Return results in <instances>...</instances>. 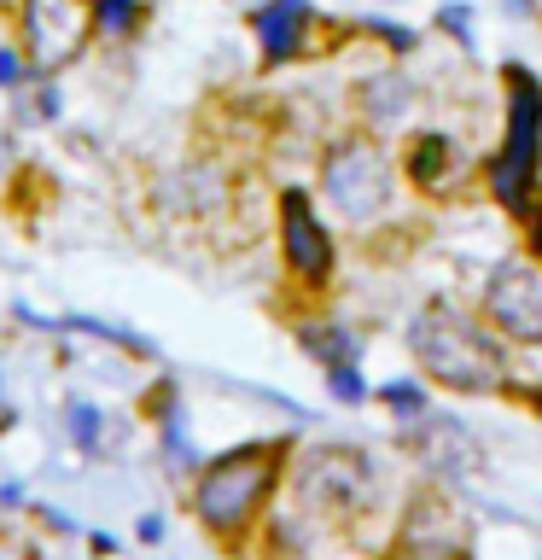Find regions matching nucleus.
Wrapping results in <instances>:
<instances>
[{
  "mask_svg": "<svg viewBox=\"0 0 542 560\" xmlns=\"http://www.w3.org/2000/svg\"><path fill=\"white\" fill-rule=\"evenodd\" d=\"M12 427H17V409H12L7 397H0V432H12Z\"/></svg>",
  "mask_w": 542,
  "mask_h": 560,
  "instance_id": "26",
  "label": "nucleus"
},
{
  "mask_svg": "<svg viewBox=\"0 0 542 560\" xmlns=\"http://www.w3.org/2000/svg\"><path fill=\"white\" fill-rule=\"evenodd\" d=\"M519 397H525V409H531V415L542 420V380H537V385H525V392H519Z\"/></svg>",
  "mask_w": 542,
  "mask_h": 560,
  "instance_id": "24",
  "label": "nucleus"
},
{
  "mask_svg": "<svg viewBox=\"0 0 542 560\" xmlns=\"http://www.w3.org/2000/svg\"><path fill=\"white\" fill-rule=\"evenodd\" d=\"M414 100H420V88H414L409 70H367V77L350 88V112H356V129H367V135L397 129V122L414 112Z\"/></svg>",
  "mask_w": 542,
  "mask_h": 560,
  "instance_id": "13",
  "label": "nucleus"
},
{
  "mask_svg": "<svg viewBox=\"0 0 542 560\" xmlns=\"http://www.w3.org/2000/svg\"><path fill=\"white\" fill-rule=\"evenodd\" d=\"M397 152L385 147V135H367V129H339L321 147V158H315V192L332 205V217L344 222H385L397 205Z\"/></svg>",
  "mask_w": 542,
  "mask_h": 560,
  "instance_id": "4",
  "label": "nucleus"
},
{
  "mask_svg": "<svg viewBox=\"0 0 542 560\" xmlns=\"http://www.w3.org/2000/svg\"><path fill=\"white\" fill-rule=\"evenodd\" d=\"M502 88L507 122L502 147L484 158V192L496 199V210L525 222L531 257L542 262V82L531 65H502Z\"/></svg>",
  "mask_w": 542,
  "mask_h": 560,
  "instance_id": "3",
  "label": "nucleus"
},
{
  "mask_svg": "<svg viewBox=\"0 0 542 560\" xmlns=\"http://www.w3.org/2000/svg\"><path fill=\"white\" fill-rule=\"evenodd\" d=\"M292 339L315 368H350V362H362V350H367L362 332L350 327L344 315H327V310H297L292 315Z\"/></svg>",
  "mask_w": 542,
  "mask_h": 560,
  "instance_id": "14",
  "label": "nucleus"
},
{
  "mask_svg": "<svg viewBox=\"0 0 542 560\" xmlns=\"http://www.w3.org/2000/svg\"><path fill=\"white\" fill-rule=\"evenodd\" d=\"M94 47V0H17V52L30 77H64Z\"/></svg>",
  "mask_w": 542,
  "mask_h": 560,
  "instance_id": "7",
  "label": "nucleus"
},
{
  "mask_svg": "<svg viewBox=\"0 0 542 560\" xmlns=\"http://www.w3.org/2000/svg\"><path fill=\"white\" fill-rule=\"evenodd\" d=\"M64 438H70V450H76V455H87V462L105 455L111 438H105V409L94 397H70L64 402Z\"/></svg>",
  "mask_w": 542,
  "mask_h": 560,
  "instance_id": "15",
  "label": "nucleus"
},
{
  "mask_svg": "<svg viewBox=\"0 0 542 560\" xmlns=\"http://www.w3.org/2000/svg\"><path fill=\"white\" fill-rule=\"evenodd\" d=\"M315 30H321V18H315L309 0H262L251 12V35L262 47V65L280 70V65H297L315 52Z\"/></svg>",
  "mask_w": 542,
  "mask_h": 560,
  "instance_id": "10",
  "label": "nucleus"
},
{
  "mask_svg": "<svg viewBox=\"0 0 542 560\" xmlns=\"http://www.w3.org/2000/svg\"><path fill=\"white\" fill-rule=\"evenodd\" d=\"M379 560H467V537H461V520H455L449 497L437 485L414 490L409 514H402L391 549Z\"/></svg>",
  "mask_w": 542,
  "mask_h": 560,
  "instance_id": "9",
  "label": "nucleus"
},
{
  "mask_svg": "<svg viewBox=\"0 0 542 560\" xmlns=\"http://www.w3.org/2000/svg\"><path fill=\"white\" fill-rule=\"evenodd\" d=\"M514 7H519V12H525V7H531V0H507V12H514Z\"/></svg>",
  "mask_w": 542,
  "mask_h": 560,
  "instance_id": "27",
  "label": "nucleus"
},
{
  "mask_svg": "<svg viewBox=\"0 0 542 560\" xmlns=\"http://www.w3.org/2000/svg\"><path fill=\"white\" fill-rule=\"evenodd\" d=\"M30 82V65L17 47H0V94H17V88Z\"/></svg>",
  "mask_w": 542,
  "mask_h": 560,
  "instance_id": "22",
  "label": "nucleus"
},
{
  "mask_svg": "<svg viewBox=\"0 0 542 560\" xmlns=\"http://www.w3.org/2000/svg\"><path fill=\"white\" fill-rule=\"evenodd\" d=\"M362 30L374 35V42H385V47H391L397 59H402V52H414V47H420V35H414V30H402V24H391V18H367Z\"/></svg>",
  "mask_w": 542,
  "mask_h": 560,
  "instance_id": "20",
  "label": "nucleus"
},
{
  "mask_svg": "<svg viewBox=\"0 0 542 560\" xmlns=\"http://www.w3.org/2000/svg\"><path fill=\"white\" fill-rule=\"evenodd\" d=\"M374 402L397 420V427H409V420H420V415L432 409V385L420 380V374H402V380H385L379 392H374Z\"/></svg>",
  "mask_w": 542,
  "mask_h": 560,
  "instance_id": "16",
  "label": "nucleus"
},
{
  "mask_svg": "<svg viewBox=\"0 0 542 560\" xmlns=\"http://www.w3.org/2000/svg\"><path fill=\"white\" fill-rule=\"evenodd\" d=\"M274 240H280V269L309 304H321L339 280V240L327 217L315 210L309 187H280L274 192Z\"/></svg>",
  "mask_w": 542,
  "mask_h": 560,
  "instance_id": "6",
  "label": "nucleus"
},
{
  "mask_svg": "<svg viewBox=\"0 0 542 560\" xmlns=\"http://www.w3.org/2000/svg\"><path fill=\"white\" fill-rule=\"evenodd\" d=\"M397 175H402V187L426 192V199L455 192V175H461V147H455V135L414 129L409 140H402V152H397Z\"/></svg>",
  "mask_w": 542,
  "mask_h": 560,
  "instance_id": "12",
  "label": "nucleus"
},
{
  "mask_svg": "<svg viewBox=\"0 0 542 560\" xmlns=\"http://www.w3.org/2000/svg\"><path fill=\"white\" fill-rule=\"evenodd\" d=\"M292 438H245V444L199 462L187 485V514L216 549H245L251 532L269 520L274 490L286 485Z\"/></svg>",
  "mask_w": 542,
  "mask_h": 560,
  "instance_id": "1",
  "label": "nucleus"
},
{
  "mask_svg": "<svg viewBox=\"0 0 542 560\" xmlns=\"http://www.w3.org/2000/svg\"><path fill=\"white\" fill-rule=\"evenodd\" d=\"M134 30H140V0H94V35L129 42Z\"/></svg>",
  "mask_w": 542,
  "mask_h": 560,
  "instance_id": "18",
  "label": "nucleus"
},
{
  "mask_svg": "<svg viewBox=\"0 0 542 560\" xmlns=\"http://www.w3.org/2000/svg\"><path fill=\"white\" fill-rule=\"evenodd\" d=\"M397 432H402V450H409L426 472H472L479 467V444H472V432L455 415L426 409L420 420H409V427H397Z\"/></svg>",
  "mask_w": 542,
  "mask_h": 560,
  "instance_id": "11",
  "label": "nucleus"
},
{
  "mask_svg": "<svg viewBox=\"0 0 542 560\" xmlns=\"http://www.w3.org/2000/svg\"><path fill=\"white\" fill-rule=\"evenodd\" d=\"M134 537H140V542H164V514H146V520H134Z\"/></svg>",
  "mask_w": 542,
  "mask_h": 560,
  "instance_id": "23",
  "label": "nucleus"
},
{
  "mask_svg": "<svg viewBox=\"0 0 542 560\" xmlns=\"http://www.w3.org/2000/svg\"><path fill=\"white\" fill-rule=\"evenodd\" d=\"M0 397H7V374H0Z\"/></svg>",
  "mask_w": 542,
  "mask_h": 560,
  "instance_id": "28",
  "label": "nucleus"
},
{
  "mask_svg": "<svg viewBox=\"0 0 542 560\" xmlns=\"http://www.w3.org/2000/svg\"><path fill=\"white\" fill-rule=\"evenodd\" d=\"M321 380H327V397L344 402V409H362V402L374 397V385L362 380V362H350V368H321Z\"/></svg>",
  "mask_w": 542,
  "mask_h": 560,
  "instance_id": "19",
  "label": "nucleus"
},
{
  "mask_svg": "<svg viewBox=\"0 0 542 560\" xmlns=\"http://www.w3.org/2000/svg\"><path fill=\"white\" fill-rule=\"evenodd\" d=\"M479 322L496 332L507 350H542V262L531 252L502 257L484 275Z\"/></svg>",
  "mask_w": 542,
  "mask_h": 560,
  "instance_id": "8",
  "label": "nucleus"
},
{
  "mask_svg": "<svg viewBox=\"0 0 542 560\" xmlns=\"http://www.w3.org/2000/svg\"><path fill=\"white\" fill-rule=\"evenodd\" d=\"M7 175H12V135L0 129V182H7Z\"/></svg>",
  "mask_w": 542,
  "mask_h": 560,
  "instance_id": "25",
  "label": "nucleus"
},
{
  "mask_svg": "<svg viewBox=\"0 0 542 560\" xmlns=\"http://www.w3.org/2000/svg\"><path fill=\"white\" fill-rule=\"evenodd\" d=\"M437 30H444L449 42L472 47V7H461V0H449V7H437Z\"/></svg>",
  "mask_w": 542,
  "mask_h": 560,
  "instance_id": "21",
  "label": "nucleus"
},
{
  "mask_svg": "<svg viewBox=\"0 0 542 560\" xmlns=\"http://www.w3.org/2000/svg\"><path fill=\"white\" fill-rule=\"evenodd\" d=\"M409 357L420 362V380L449 397H514V357L507 345L467 310L461 298L437 292L409 322Z\"/></svg>",
  "mask_w": 542,
  "mask_h": 560,
  "instance_id": "2",
  "label": "nucleus"
},
{
  "mask_svg": "<svg viewBox=\"0 0 542 560\" xmlns=\"http://www.w3.org/2000/svg\"><path fill=\"white\" fill-rule=\"evenodd\" d=\"M286 485L297 508L321 525H362L379 508V455L367 444H309L304 455L292 450Z\"/></svg>",
  "mask_w": 542,
  "mask_h": 560,
  "instance_id": "5",
  "label": "nucleus"
},
{
  "mask_svg": "<svg viewBox=\"0 0 542 560\" xmlns=\"http://www.w3.org/2000/svg\"><path fill=\"white\" fill-rule=\"evenodd\" d=\"M157 450H164V467H169V479H192V472H199V462H204V455L192 450L187 415H169V420H157Z\"/></svg>",
  "mask_w": 542,
  "mask_h": 560,
  "instance_id": "17",
  "label": "nucleus"
}]
</instances>
